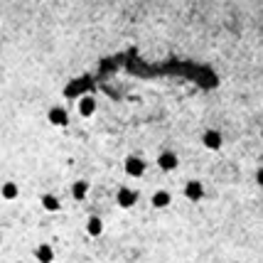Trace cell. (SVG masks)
Segmentation results:
<instances>
[{
	"label": "cell",
	"instance_id": "12",
	"mask_svg": "<svg viewBox=\"0 0 263 263\" xmlns=\"http://www.w3.org/2000/svg\"><path fill=\"white\" fill-rule=\"evenodd\" d=\"M170 192H165V190H158L155 195H153V207H158V209H162V207H170Z\"/></svg>",
	"mask_w": 263,
	"mask_h": 263
},
{
	"label": "cell",
	"instance_id": "7",
	"mask_svg": "<svg viewBox=\"0 0 263 263\" xmlns=\"http://www.w3.org/2000/svg\"><path fill=\"white\" fill-rule=\"evenodd\" d=\"M79 113H81L84 118H91V116L96 113V99H94V96H81V99H79Z\"/></svg>",
	"mask_w": 263,
	"mask_h": 263
},
{
	"label": "cell",
	"instance_id": "11",
	"mask_svg": "<svg viewBox=\"0 0 263 263\" xmlns=\"http://www.w3.org/2000/svg\"><path fill=\"white\" fill-rule=\"evenodd\" d=\"M0 195H2V199L12 202V199H17V195H20V187H17L15 182H5V185L0 187Z\"/></svg>",
	"mask_w": 263,
	"mask_h": 263
},
{
	"label": "cell",
	"instance_id": "5",
	"mask_svg": "<svg viewBox=\"0 0 263 263\" xmlns=\"http://www.w3.org/2000/svg\"><path fill=\"white\" fill-rule=\"evenodd\" d=\"M116 202H118V207L131 209L133 204L138 202V192H133V190H128V187H121V190H118V195H116Z\"/></svg>",
	"mask_w": 263,
	"mask_h": 263
},
{
	"label": "cell",
	"instance_id": "9",
	"mask_svg": "<svg viewBox=\"0 0 263 263\" xmlns=\"http://www.w3.org/2000/svg\"><path fill=\"white\" fill-rule=\"evenodd\" d=\"M35 259L40 263H52L54 261V249H52L50 244H40V246L35 249Z\"/></svg>",
	"mask_w": 263,
	"mask_h": 263
},
{
	"label": "cell",
	"instance_id": "4",
	"mask_svg": "<svg viewBox=\"0 0 263 263\" xmlns=\"http://www.w3.org/2000/svg\"><path fill=\"white\" fill-rule=\"evenodd\" d=\"M158 167H160V170H165V172L177 170V155H175V153H170V150L160 153V158H158Z\"/></svg>",
	"mask_w": 263,
	"mask_h": 263
},
{
	"label": "cell",
	"instance_id": "10",
	"mask_svg": "<svg viewBox=\"0 0 263 263\" xmlns=\"http://www.w3.org/2000/svg\"><path fill=\"white\" fill-rule=\"evenodd\" d=\"M86 234H89V236H101V234H104V219H101V216H89V221H86Z\"/></svg>",
	"mask_w": 263,
	"mask_h": 263
},
{
	"label": "cell",
	"instance_id": "2",
	"mask_svg": "<svg viewBox=\"0 0 263 263\" xmlns=\"http://www.w3.org/2000/svg\"><path fill=\"white\" fill-rule=\"evenodd\" d=\"M123 170H126V175H131V177H140V175L145 172V160L138 158V155H131V158L126 160Z\"/></svg>",
	"mask_w": 263,
	"mask_h": 263
},
{
	"label": "cell",
	"instance_id": "8",
	"mask_svg": "<svg viewBox=\"0 0 263 263\" xmlns=\"http://www.w3.org/2000/svg\"><path fill=\"white\" fill-rule=\"evenodd\" d=\"M89 190H91V185H89L86 180H76V182L71 185V197L76 199V202H84L86 195H89Z\"/></svg>",
	"mask_w": 263,
	"mask_h": 263
},
{
	"label": "cell",
	"instance_id": "14",
	"mask_svg": "<svg viewBox=\"0 0 263 263\" xmlns=\"http://www.w3.org/2000/svg\"><path fill=\"white\" fill-rule=\"evenodd\" d=\"M256 182L263 187V167H259V172H256Z\"/></svg>",
	"mask_w": 263,
	"mask_h": 263
},
{
	"label": "cell",
	"instance_id": "3",
	"mask_svg": "<svg viewBox=\"0 0 263 263\" xmlns=\"http://www.w3.org/2000/svg\"><path fill=\"white\" fill-rule=\"evenodd\" d=\"M185 197L190 199V202H199V199L204 197V185L199 180H190L185 185Z\"/></svg>",
	"mask_w": 263,
	"mask_h": 263
},
{
	"label": "cell",
	"instance_id": "15",
	"mask_svg": "<svg viewBox=\"0 0 263 263\" xmlns=\"http://www.w3.org/2000/svg\"><path fill=\"white\" fill-rule=\"evenodd\" d=\"M0 246H2V236H0Z\"/></svg>",
	"mask_w": 263,
	"mask_h": 263
},
{
	"label": "cell",
	"instance_id": "13",
	"mask_svg": "<svg viewBox=\"0 0 263 263\" xmlns=\"http://www.w3.org/2000/svg\"><path fill=\"white\" fill-rule=\"evenodd\" d=\"M42 207H45V211H59L62 209L59 199L54 197V195H42Z\"/></svg>",
	"mask_w": 263,
	"mask_h": 263
},
{
	"label": "cell",
	"instance_id": "1",
	"mask_svg": "<svg viewBox=\"0 0 263 263\" xmlns=\"http://www.w3.org/2000/svg\"><path fill=\"white\" fill-rule=\"evenodd\" d=\"M47 118H50V123L57 126V128H64L66 123H69V113H66L64 106H52L50 113H47Z\"/></svg>",
	"mask_w": 263,
	"mask_h": 263
},
{
	"label": "cell",
	"instance_id": "6",
	"mask_svg": "<svg viewBox=\"0 0 263 263\" xmlns=\"http://www.w3.org/2000/svg\"><path fill=\"white\" fill-rule=\"evenodd\" d=\"M202 143H204V148H207V150H219L224 140H221V133H219V131H204Z\"/></svg>",
	"mask_w": 263,
	"mask_h": 263
},
{
	"label": "cell",
	"instance_id": "16",
	"mask_svg": "<svg viewBox=\"0 0 263 263\" xmlns=\"http://www.w3.org/2000/svg\"><path fill=\"white\" fill-rule=\"evenodd\" d=\"M261 140H263V131H261Z\"/></svg>",
	"mask_w": 263,
	"mask_h": 263
}]
</instances>
